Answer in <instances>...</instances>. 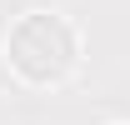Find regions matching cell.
<instances>
[{
    "label": "cell",
    "mask_w": 130,
    "mask_h": 125,
    "mask_svg": "<svg viewBox=\"0 0 130 125\" xmlns=\"http://www.w3.org/2000/svg\"><path fill=\"white\" fill-rule=\"evenodd\" d=\"M5 65L35 90L65 85L80 65V35L55 10H25L5 30Z\"/></svg>",
    "instance_id": "1"
}]
</instances>
